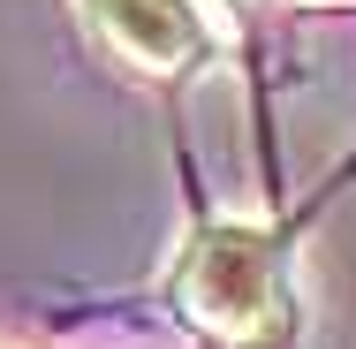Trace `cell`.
<instances>
[{
	"label": "cell",
	"instance_id": "6da1fadb",
	"mask_svg": "<svg viewBox=\"0 0 356 349\" xmlns=\"http://www.w3.org/2000/svg\"><path fill=\"white\" fill-rule=\"evenodd\" d=\"M175 296L197 327H213L227 342H266L281 327V243L250 220H213L190 235Z\"/></svg>",
	"mask_w": 356,
	"mask_h": 349
},
{
	"label": "cell",
	"instance_id": "7a4b0ae2",
	"mask_svg": "<svg viewBox=\"0 0 356 349\" xmlns=\"http://www.w3.org/2000/svg\"><path fill=\"white\" fill-rule=\"evenodd\" d=\"M83 15L99 23V38H106L122 61H137V69H152V76L197 69V61L213 54V38H220L197 0H83Z\"/></svg>",
	"mask_w": 356,
	"mask_h": 349
}]
</instances>
